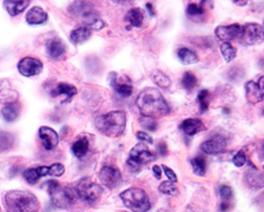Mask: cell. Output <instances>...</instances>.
I'll return each mask as SVG.
<instances>
[{
    "instance_id": "1",
    "label": "cell",
    "mask_w": 264,
    "mask_h": 212,
    "mask_svg": "<svg viewBox=\"0 0 264 212\" xmlns=\"http://www.w3.org/2000/svg\"><path fill=\"white\" fill-rule=\"evenodd\" d=\"M136 105L142 116L151 117L154 119L167 116L170 113V107L166 100L162 96L160 90L153 87H148L141 91L136 99Z\"/></svg>"
},
{
    "instance_id": "2",
    "label": "cell",
    "mask_w": 264,
    "mask_h": 212,
    "mask_svg": "<svg viewBox=\"0 0 264 212\" xmlns=\"http://www.w3.org/2000/svg\"><path fill=\"white\" fill-rule=\"evenodd\" d=\"M126 124H127V116L123 110L111 111L96 117L94 120V126L98 132L111 138L121 136L125 132Z\"/></svg>"
},
{
    "instance_id": "3",
    "label": "cell",
    "mask_w": 264,
    "mask_h": 212,
    "mask_svg": "<svg viewBox=\"0 0 264 212\" xmlns=\"http://www.w3.org/2000/svg\"><path fill=\"white\" fill-rule=\"evenodd\" d=\"M68 12L75 20L81 22L83 26L92 30H102L106 24L97 12L93 9L89 2L74 1L68 7Z\"/></svg>"
},
{
    "instance_id": "4",
    "label": "cell",
    "mask_w": 264,
    "mask_h": 212,
    "mask_svg": "<svg viewBox=\"0 0 264 212\" xmlns=\"http://www.w3.org/2000/svg\"><path fill=\"white\" fill-rule=\"evenodd\" d=\"M4 199L10 212H38L39 210L38 199L29 191H9Z\"/></svg>"
},
{
    "instance_id": "5",
    "label": "cell",
    "mask_w": 264,
    "mask_h": 212,
    "mask_svg": "<svg viewBox=\"0 0 264 212\" xmlns=\"http://www.w3.org/2000/svg\"><path fill=\"white\" fill-rule=\"evenodd\" d=\"M52 204L59 209H67L76 202L77 192L72 187H62L57 180H49L46 184Z\"/></svg>"
},
{
    "instance_id": "6",
    "label": "cell",
    "mask_w": 264,
    "mask_h": 212,
    "mask_svg": "<svg viewBox=\"0 0 264 212\" xmlns=\"http://www.w3.org/2000/svg\"><path fill=\"white\" fill-rule=\"evenodd\" d=\"M121 199L125 206L133 212H147L151 203L146 191L140 188H130L121 193Z\"/></svg>"
},
{
    "instance_id": "7",
    "label": "cell",
    "mask_w": 264,
    "mask_h": 212,
    "mask_svg": "<svg viewBox=\"0 0 264 212\" xmlns=\"http://www.w3.org/2000/svg\"><path fill=\"white\" fill-rule=\"evenodd\" d=\"M75 190H76L79 198L89 204L95 203L103 193L102 187L92 182L89 177L81 178L77 186L75 187Z\"/></svg>"
},
{
    "instance_id": "8",
    "label": "cell",
    "mask_w": 264,
    "mask_h": 212,
    "mask_svg": "<svg viewBox=\"0 0 264 212\" xmlns=\"http://www.w3.org/2000/svg\"><path fill=\"white\" fill-rule=\"evenodd\" d=\"M239 41L245 46L260 45L264 42V27L256 22L246 23L242 27Z\"/></svg>"
},
{
    "instance_id": "9",
    "label": "cell",
    "mask_w": 264,
    "mask_h": 212,
    "mask_svg": "<svg viewBox=\"0 0 264 212\" xmlns=\"http://www.w3.org/2000/svg\"><path fill=\"white\" fill-rule=\"evenodd\" d=\"M129 159L133 160L140 166H142L154 161L156 159V156L154 153L150 151L145 142H140L131 148L129 153Z\"/></svg>"
},
{
    "instance_id": "10",
    "label": "cell",
    "mask_w": 264,
    "mask_h": 212,
    "mask_svg": "<svg viewBox=\"0 0 264 212\" xmlns=\"http://www.w3.org/2000/svg\"><path fill=\"white\" fill-rule=\"evenodd\" d=\"M99 179L103 186L108 189H114L122 184L123 176L122 173L116 168L111 166H105L99 172Z\"/></svg>"
},
{
    "instance_id": "11",
    "label": "cell",
    "mask_w": 264,
    "mask_h": 212,
    "mask_svg": "<svg viewBox=\"0 0 264 212\" xmlns=\"http://www.w3.org/2000/svg\"><path fill=\"white\" fill-rule=\"evenodd\" d=\"M17 68H18V71H19L22 76L30 78V77H34V76H37V74H39L42 71L43 64L38 59L27 57L19 61V63H18L17 65Z\"/></svg>"
},
{
    "instance_id": "12",
    "label": "cell",
    "mask_w": 264,
    "mask_h": 212,
    "mask_svg": "<svg viewBox=\"0 0 264 212\" xmlns=\"http://www.w3.org/2000/svg\"><path fill=\"white\" fill-rule=\"evenodd\" d=\"M109 83L111 87H113L118 95L122 97H130L132 91H133L130 79L127 77L119 79L116 72H111L109 74Z\"/></svg>"
},
{
    "instance_id": "13",
    "label": "cell",
    "mask_w": 264,
    "mask_h": 212,
    "mask_svg": "<svg viewBox=\"0 0 264 212\" xmlns=\"http://www.w3.org/2000/svg\"><path fill=\"white\" fill-rule=\"evenodd\" d=\"M227 148V141L221 135H216L212 138L206 140L201 146V149L208 155H218L225 152Z\"/></svg>"
},
{
    "instance_id": "14",
    "label": "cell",
    "mask_w": 264,
    "mask_h": 212,
    "mask_svg": "<svg viewBox=\"0 0 264 212\" xmlns=\"http://www.w3.org/2000/svg\"><path fill=\"white\" fill-rule=\"evenodd\" d=\"M242 27L239 23H232L228 26H219L215 30V34L219 40L223 41L224 42H229L230 41L239 40V37L242 32Z\"/></svg>"
},
{
    "instance_id": "15",
    "label": "cell",
    "mask_w": 264,
    "mask_h": 212,
    "mask_svg": "<svg viewBox=\"0 0 264 212\" xmlns=\"http://www.w3.org/2000/svg\"><path fill=\"white\" fill-rule=\"evenodd\" d=\"M40 139L42 141V146L48 151L53 149L57 147L59 141V136L55 130L49 127H41L38 130Z\"/></svg>"
},
{
    "instance_id": "16",
    "label": "cell",
    "mask_w": 264,
    "mask_h": 212,
    "mask_svg": "<svg viewBox=\"0 0 264 212\" xmlns=\"http://www.w3.org/2000/svg\"><path fill=\"white\" fill-rule=\"evenodd\" d=\"M18 92L13 88V86L8 80L0 81V103L11 104L17 102Z\"/></svg>"
},
{
    "instance_id": "17",
    "label": "cell",
    "mask_w": 264,
    "mask_h": 212,
    "mask_svg": "<svg viewBox=\"0 0 264 212\" xmlns=\"http://www.w3.org/2000/svg\"><path fill=\"white\" fill-rule=\"evenodd\" d=\"M181 129L188 135V136H193L202 130L206 129L204 123L197 118H188L183 123L181 124Z\"/></svg>"
},
{
    "instance_id": "18",
    "label": "cell",
    "mask_w": 264,
    "mask_h": 212,
    "mask_svg": "<svg viewBox=\"0 0 264 212\" xmlns=\"http://www.w3.org/2000/svg\"><path fill=\"white\" fill-rule=\"evenodd\" d=\"M47 52L50 58L58 60L66 53L65 42L59 39H52L47 42Z\"/></svg>"
},
{
    "instance_id": "19",
    "label": "cell",
    "mask_w": 264,
    "mask_h": 212,
    "mask_svg": "<svg viewBox=\"0 0 264 212\" xmlns=\"http://www.w3.org/2000/svg\"><path fill=\"white\" fill-rule=\"evenodd\" d=\"M75 95H77V88L75 86L68 84V83H59L56 85L55 88L51 91L52 97H58V96H65L66 99L64 102L71 100Z\"/></svg>"
},
{
    "instance_id": "20",
    "label": "cell",
    "mask_w": 264,
    "mask_h": 212,
    "mask_svg": "<svg viewBox=\"0 0 264 212\" xmlns=\"http://www.w3.org/2000/svg\"><path fill=\"white\" fill-rule=\"evenodd\" d=\"M26 21L29 24H41L48 21V14L40 7H33L28 11Z\"/></svg>"
},
{
    "instance_id": "21",
    "label": "cell",
    "mask_w": 264,
    "mask_h": 212,
    "mask_svg": "<svg viewBox=\"0 0 264 212\" xmlns=\"http://www.w3.org/2000/svg\"><path fill=\"white\" fill-rule=\"evenodd\" d=\"M245 90H246V100L250 104H258L263 100L259 87L254 81H248L245 85Z\"/></svg>"
},
{
    "instance_id": "22",
    "label": "cell",
    "mask_w": 264,
    "mask_h": 212,
    "mask_svg": "<svg viewBox=\"0 0 264 212\" xmlns=\"http://www.w3.org/2000/svg\"><path fill=\"white\" fill-rule=\"evenodd\" d=\"M20 109H21V105L19 102H14L11 104H7L3 107L1 114L3 119L8 122H13L15 121L18 116L20 114Z\"/></svg>"
},
{
    "instance_id": "23",
    "label": "cell",
    "mask_w": 264,
    "mask_h": 212,
    "mask_svg": "<svg viewBox=\"0 0 264 212\" xmlns=\"http://www.w3.org/2000/svg\"><path fill=\"white\" fill-rule=\"evenodd\" d=\"M245 182L251 189H261L264 187V174L258 171L247 172L245 175Z\"/></svg>"
},
{
    "instance_id": "24",
    "label": "cell",
    "mask_w": 264,
    "mask_h": 212,
    "mask_svg": "<svg viewBox=\"0 0 264 212\" xmlns=\"http://www.w3.org/2000/svg\"><path fill=\"white\" fill-rule=\"evenodd\" d=\"M37 171L39 173V176H54L59 177L65 173V167L61 164H54L52 166H42L37 168Z\"/></svg>"
},
{
    "instance_id": "25",
    "label": "cell",
    "mask_w": 264,
    "mask_h": 212,
    "mask_svg": "<svg viewBox=\"0 0 264 212\" xmlns=\"http://www.w3.org/2000/svg\"><path fill=\"white\" fill-rule=\"evenodd\" d=\"M30 4V1H11V0H7V1L3 2V7L5 11L11 16H17L26 10Z\"/></svg>"
},
{
    "instance_id": "26",
    "label": "cell",
    "mask_w": 264,
    "mask_h": 212,
    "mask_svg": "<svg viewBox=\"0 0 264 212\" xmlns=\"http://www.w3.org/2000/svg\"><path fill=\"white\" fill-rule=\"evenodd\" d=\"M125 21L131 24L132 27L140 28L144 21V13L140 8H132L126 14Z\"/></svg>"
},
{
    "instance_id": "27",
    "label": "cell",
    "mask_w": 264,
    "mask_h": 212,
    "mask_svg": "<svg viewBox=\"0 0 264 212\" xmlns=\"http://www.w3.org/2000/svg\"><path fill=\"white\" fill-rule=\"evenodd\" d=\"M92 31L86 27H79L73 30L70 34V40L74 45H80L91 37Z\"/></svg>"
},
{
    "instance_id": "28",
    "label": "cell",
    "mask_w": 264,
    "mask_h": 212,
    "mask_svg": "<svg viewBox=\"0 0 264 212\" xmlns=\"http://www.w3.org/2000/svg\"><path fill=\"white\" fill-rule=\"evenodd\" d=\"M177 55L181 63L184 65H191L199 62L198 55L188 48H180L177 51Z\"/></svg>"
},
{
    "instance_id": "29",
    "label": "cell",
    "mask_w": 264,
    "mask_h": 212,
    "mask_svg": "<svg viewBox=\"0 0 264 212\" xmlns=\"http://www.w3.org/2000/svg\"><path fill=\"white\" fill-rule=\"evenodd\" d=\"M89 151V140L87 137H79V138L73 143L72 152L78 158H83Z\"/></svg>"
},
{
    "instance_id": "30",
    "label": "cell",
    "mask_w": 264,
    "mask_h": 212,
    "mask_svg": "<svg viewBox=\"0 0 264 212\" xmlns=\"http://www.w3.org/2000/svg\"><path fill=\"white\" fill-rule=\"evenodd\" d=\"M14 136L8 132H0V153L8 152L14 147Z\"/></svg>"
},
{
    "instance_id": "31",
    "label": "cell",
    "mask_w": 264,
    "mask_h": 212,
    "mask_svg": "<svg viewBox=\"0 0 264 212\" xmlns=\"http://www.w3.org/2000/svg\"><path fill=\"white\" fill-rule=\"evenodd\" d=\"M182 86L186 91H192L198 86V79L196 74H193L190 71L185 72L183 78H182Z\"/></svg>"
},
{
    "instance_id": "32",
    "label": "cell",
    "mask_w": 264,
    "mask_h": 212,
    "mask_svg": "<svg viewBox=\"0 0 264 212\" xmlns=\"http://www.w3.org/2000/svg\"><path fill=\"white\" fill-rule=\"evenodd\" d=\"M152 80L154 84L158 85L161 88L167 89L171 85V80L161 70H154L152 73Z\"/></svg>"
},
{
    "instance_id": "33",
    "label": "cell",
    "mask_w": 264,
    "mask_h": 212,
    "mask_svg": "<svg viewBox=\"0 0 264 212\" xmlns=\"http://www.w3.org/2000/svg\"><path fill=\"white\" fill-rule=\"evenodd\" d=\"M193 173L198 176H204L206 174V161L202 156H197L190 160Z\"/></svg>"
},
{
    "instance_id": "34",
    "label": "cell",
    "mask_w": 264,
    "mask_h": 212,
    "mask_svg": "<svg viewBox=\"0 0 264 212\" xmlns=\"http://www.w3.org/2000/svg\"><path fill=\"white\" fill-rule=\"evenodd\" d=\"M221 53L223 55L224 60L229 63V62L234 61L237 57V49L231 45L230 42H223L221 45Z\"/></svg>"
},
{
    "instance_id": "35",
    "label": "cell",
    "mask_w": 264,
    "mask_h": 212,
    "mask_svg": "<svg viewBox=\"0 0 264 212\" xmlns=\"http://www.w3.org/2000/svg\"><path fill=\"white\" fill-rule=\"evenodd\" d=\"M209 91L207 89H203L199 92L198 95V103L200 106V114H203L207 111L209 107Z\"/></svg>"
},
{
    "instance_id": "36",
    "label": "cell",
    "mask_w": 264,
    "mask_h": 212,
    "mask_svg": "<svg viewBox=\"0 0 264 212\" xmlns=\"http://www.w3.org/2000/svg\"><path fill=\"white\" fill-rule=\"evenodd\" d=\"M159 191L163 193V194L170 195V196H175L180 193L179 189L175 187V185L169 182V180H167V182H163L159 186Z\"/></svg>"
},
{
    "instance_id": "37",
    "label": "cell",
    "mask_w": 264,
    "mask_h": 212,
    "mask_svg": "<svg viewBox=\"0 0 264 212\" xmlns=\"http://www.w3.org/2000/svg\"><path fill=\"white\" fill-rule=\"evenodd\" d=\"M205 13V10L202 3H189L187 7V14L190 17H202Z\"/></svg>"
},
{
    "instance_id": "38",
    "label": "cell",
    "mask_w": 264,
    "mask_h": 212,
    "mask_svg": "<svg viewBox=\"0 0 264 212\" xmlns=\"http://www.w3.org/2000/svg\"><path fill=\"white\" fill-rule=\"evenodd\" d=\"M23 177L30 185L36 184L40 178L39 173L37 171V168H30V169H27L23 172Z\"/></svg>"
},
{
    "instance_id": "39",
    "label": "cell",
    "mask_w": 264,
    "mask_h": 212,
    "mask_svg": "<svg viewBox=\"0 0 264 212\" xmlns=\"http://www.w3.org/2000/svg\"><path fill=\"white\" fill-rule=\"evenodd\" d=\"M139 122L144 128L151 130V132H154V130H156V127H158V122H156V119H154V118H151V117L142 116L140 118Z\"/></svg>"
},
{
    "instance_id": "40",
    "label": "cell",
    "mask_w": 264,
    "mask_h": 212,
    "mask_svg": "<svg viewBox=\"0 0 264 212\" xmlns=\"http://www.w3.org/2000/svg\"><path fill=\"white\" fill-rule=\"evenodd\" d=\"M219 193H220V196H221V198L223 199L224 202L229 201V199L232 197V195H234V193H232V189L227 185L220 186Z\"/></svg>"
},
{
    "instance_id": "41",
    "label": "cell",
    "mask_w": 264,
    "mask_h": 212,
    "mask_svg": "<svg viewBox=\"0 0 264 212\" xmlns=\"http://www.w3.org/2000/svg\"><path fill=\"white\" fill-rule=\"evenodd\" d=\"M232 163L238 168L243 167L245 164H246V154L243 151H239L232 158Z\"/></svg>"
},
{
    "instance_id": "42",
    "label": "cell",
    "mask_w": 264,
    "mask_h": 212,
    "mask_svg": "<svg viewBox=\"0 0 264 212\" xmlns=\"http://www.w3.org/2000/svg\"><path fill=\"white\" fill-rule=\"evenodd\" d=\"M161 168L163 169V171L165 172L167 178L169 179V182L172 183V184H174V183H177V182H178V176H177V174L174 173V171H173L172 169H170V168H168V167L165 166V165H162Z\"/></svg>"
},
{
    "instance_id": "43",
    "label": "cell",
    "mask_w": 264,
    "mask_h": 212,
    "mask_svg": "<svg viewBox=\"0 0 264 212\" xmlns=\"http://www.w3.org/2000/svg\"><path fill=\"white\" fill-rule=\"evenodd\" d=\"M136 137H137V139L143 141V142H145V143L147 142V143H150V145H151V143L153 142L151 137H150L147 133L142 132V130H139V132H136Z\"/></svg>"
},
{
    "instance_id": "44",
    "label": "cell",
    "mask_w": 264,
    "mask_h": 212,
    "mask_svg": "<svg viewBox=\"0 0 264 212\" xmlns=\"http://www.w3.org/2000/svg\"><path fill=\"white\" fill-rule=\"evenodd\" d=\"M127 167L129 168V170L131 172H133V173H137V172H140L141 170V167L139 164L135 163V161L133 160H131V159H127Z\"/></svg>"
},
{
    "instance_id": "45",
    "label": "cell",
    "mask_w": 264,
    "mask_h": 212,
    "mask_svg": "<svg viewBox=\"0 0 264 212\" xmlns=\"http://www.w3.org/2000/svg\"><path fill=\"white\" fill-rule=\"evenodd\" d=\"M152 172H153L156 179H161L162 178V168L160 166L154 165L152 167Z\"/></svg>"
},
{
    "instance_id": "46",
    "label": "cell",
    "mask_w": 264,
    "mask_h": 212,
    "mask_svg": "<svg viewBox=\"0 0 264 212\" xmlns=\"http://www.w3.org/2000/svg\"><path fill=\"white\" fill-rule=\"evenodd\" d=\"M258 87H259V90H260V93L262 96V99L264 100V76L260 77L259 80H258Z\"/></svg>"
},
{
    "instance_id": "47",
    "label": "cell",
    "mask_w": 264,
    "mask_h": 212,
    "mask_svg": "<svg viewBox=\"0 0 264 212\" xmlns=\"http://www.w3.org/2000/svg\"><path fill=\"white\" fill-rule=\"evenodd\" d=\"M158 151L159 153L162 155V156H165L168 152V149H167V146L165 145V143H160V145L158 146Z\"/></svg>"
},
{
    "instance_id": "48",
    "label": "cell",
    "mask_w": 264,
    "mask_h": 212,
    "mask_svg": "<svg viewBox=\"0 0 264 212\" xmlns=\"http://www.w3.org/2000/svg\"><path fill=\"white\" fill-rule=\"evenodd\" d=\"M229 203L227 202H222L220 204V211L221 212H226L227 210H229Z\"/></svg>"
},
{
    "instance_id": "49",
    "label": "cell",
    "mask_w": 264,
    "mask_h": 212,
    "mask_svg": "<svg viewBox=\"0 0 264 212\" xmlns=\"http://www.w3.org/2000/svg\"><path fill=\"white\" fill-rule=\"evenodd\" d=\"M146 8H147V10H148V12H149V14L150 15H151V16H153L155 13H154V10H153V5L151 4V3H147L146 4Z\"/></svg>"
},
{
    "instance_id": "50",
    "label": "cell",
    "mask_w": 264,
    "mask_h": 212,
    "mask_svg": "<svg viewBox=\"0 0 264 212\" xmlns=\"http://www.w3.org/2000/svg\"><path fill=\"white\" fill-rule=\"evenodd\" d=\"M236 4L238 5H246L247 4V1H243V2H239V1H235Z\"/></svg>"
},
{
    "instance_id": "51",
    "label": "cell",
    "mask_w": 264,
    "mask_h": 212,
    "mask_svg": "<svg viewBox=\"0 0 264 212\" xmlns=\"http://www.w3.org/2000/svg\"><path fill=\"white\" fill-rule=\"evenodd\" d=\"M261 155H262V157L264 158V145H263L262 148H261Z\"/></svg>"
},
{
    "instance_id": "52",
    "label": "cell",
    "mask_w": 264,
    "mask_h": 212,
    "mask_svg": "<svg viewBox=\"0 0 264 212\" xmlns=\"http://www.w3.org/2000/svg\"><path fill=\"white\" fill-rule=\"evenodd\" d=\"M262 115H263V116H264V110H263V111H262Z\"/></svg>"
},
{
    "instance_id": "53",
    "label": "cell",
    "mask_w": 264,
    "mask_h": 212,
    "mask_svg": "<svg viewBox=\"0 0 264 212\" xmlns=\"http://www.w3.org/2000/svg\"><path fill=\"white\" fill-rule=\"evenodd\" d=\"M263 26H264V24H263Z\"/></svg>"
}]
</instances>
